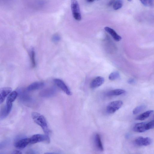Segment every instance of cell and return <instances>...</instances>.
Wrapping results in <instances>:
<instances>
[{
  "label": "cell",
  "instance_id": "cell-1",
  "mask_svg": "<svg viewBox=\"0 0 154 154\" xmlns=\"http://www.w3.org/2000/svg\"><path fill=\"white\" fill-rule=\"evenodd\" d=\"M31 117L34 122L41 127L45 134L49 136L50 130L47 120L43 116L39 113L34 112L32 113Z\"/></svg>",
  "mask_w": 154,
  "mask_h": 154
},
{
  "label": "cell",
  "instance_id": "cell-2",
  "mask_svg": "<svg viewBox=\"0 0 154 154\" xmlns=\"http://www.w3.org/2000/svg\"><path fill=\"white\" fill-rule=\"evenodd\" d=\"M30 143L35 144L40 142H45L49 143L50 139L49 136L46 135L37 134L34 135L30 138Z\"/></svg>",
  "mask_w": 154,
  "mask_h": 154
},
{
  "label": "cell",
  "instance_id": "cell-3",
  "mask_svg": "<svg viewBox=\"0 0 154 154\" xmlns=\"http://www.w3.org/2000/svg\"><path fill=\"white\" fill-rule=\"evenodd\" d=\"M123 104V102L121 100L112 101L108 105L107 112L109 114H113L119 110Z\"/></svg>",
  "mask_w": 154,
  "mask_h": 154
},
{
  "label": "cell",
  "instance_id": "cell-4",
  "mask_svg": "<svg viewBox=\"0 0 154 154\" xmlns=\"http://www.w3.org/2000/svg\"><path fill=\"white\" fill-rule=\"evenodd\" d=\"M71 9L73 17L77 21L81 20L82 17L79 4L76 1H73L71 3Z\"/></svg>",
  "mask_w": 154,
  "mask_h": 154
},
{
  "label": "cell",
  "instance_id": "cell-5",
  "mask_svg": "<svg viewBox=\"0 0 154 154\" xmlns=\"http://www.w3.org/2000/svg\"><path fill=\"white\" fill-rule=\"evenodd\" d=\"M18 93L16 91L11 92L9 95L6 100V107L9 113L11 112L12 107V103L17 98Z\"/></svg>",
  "mask_w": 154,
  "mask_h": 154
},
{
  "label": "cell",
  "instance_id": "cell-6",
  "mask_svg": "<svg viewBox=\"0 0 154 154\" xmlns=\"http://www.w3.org/2000/svg\"><path fill=\"white\" fill-rule=\"evenodd\" d=\"M54 82L58 87L67 95H72V93L70 89L63 81L59 79H55L54 80Z\"/></svg>",
  "mask_w": 154,
  "mask_h": 154
},
{
  "label": "cell",
  "instance_id": "cell-7",
  "mask_svg": "<svg viewBox=\"0 0 154 154\" xmlns=\"http://www.w3.org/2000/svg\"><path fill=\"white\" fill-rule=\"evenodd\" d=\"M12 89L10 87L0 88V105L4 101L5 98L11 92Z\"/></svg>",
  "mask_w": 154,
  "mask_h": 154
},
{
  "label": "cell",
  "instance_id": "cell-8",
  "mask_svg": "<svg viewBox=\"0 0 154 154\" xmlns=\"http://www.w3.org/2000/svg\"><path fill=\"white\" fill-rule=\"evenodd\" d=\"M56 89L53 87L47 88L43 90L40 93L41 97L44 98H49L52 97L56 93Z\"/></svg>",
  "mask_w": 154,
  "mask_h": 154
},
{
  "label": "cell",
  "instance_id": "cell-9",
  "mask_svg": "<svg viewBox=\"0 0 154 154\" xmlns=\"http://www.w3.org/2000/svg\"><path fill=\"white\" fill-rule=\"evenodd\" d=\"M152 142L151 139L149 137L144 138L140 137L135 140V143L139 146H147L151 144Z\"/></svg>",
  "mask_w": 154,
  "mask_h": 154
},
{
  "label": "cell",
  "instance_id": "cell-10",
  "mask_svg": "<svg viewBox=\"0 0 154 154\" xmlns=\"http://www.w3.org/2000/svg\"><path fill=\"white\" fill-rule=\"evenodd\" d=\"M105 79L100 76L96 77L91 83V87L92 88H97L101 86L104 82Z\"/></svg>",
  "mask_w": 154,
  "mask_h": 154
},
{
  "label": "cell",
  "instance_id": "cell-11",
  "mask_svg": "<svg viewBox=\"0 0 154 154\" xmlns=\"http://www.w3.org/2000/svg\"><path fill=\"white\" fill-rule=\"evenodd\" d=\"M30 143V138H24L19 140L16 142L15 146L19 149H23Z\"/></svg>",
  "mask_w": 154,
  "mask_h": 154
},
{
  "label": "cell",
  "instance_id": "cell-12",
  "mask_svg": "<svg viewBox=\"0 0 154 154\" xmlns=\"http://www.w3.org/2000/svg\"><path fill=\"white\" fill-rule=\"evenodd\" d=\"M44 85V83L43 82H35L32 83L28 86L27 91L28 92L35 91L43 88Z\"/></svg>",
  "mask_w": 154,
  "mask_h": 154
},
{
  "label": "cell",
  "instance_id": "cell-13",
  "mask_svg": "<svg viewBox=\"0 0 154 154\" xmlns=\"http://www.w3.org/2000/svg\"><path fill=\"white\" fill-rule=\"evenodd\" d=\"M146 123H140L136 124L133 128V130L138 132H143L147 130Z\"/></svg>",
  "mask_w": 154,
  "mask_h": 154
},
{
  "label": "cell",
  "instance_id": "cell-14",
  "mask_svg": "<svg viewBox=\"0 0 154 154\" xmlns=\"http://www.w3.org/2000/svg\"><path fill=\"white\" fill-rule=\"evenodd\" d=\"M105 30L109 34L113 39L117 41H119L122 39V37L119 35L113 29L108 27H105Z\"/></svg>",
  "mask_w": 154,
  "mask_h": 154
},
{
  "label": "cell",
  "instance_id": "cell-15",
  "mask_svg": "<svg viewBox=\"0 0 154 154\" xmlns=\"http://www.w3.org/2000/svg\"><path fill=\"white\" fill-rule=\"evenodd\" d=\"M94 140L95 145L98 149L100 151H103L104 150L103 147L99 134H95L94 138Z\"/></svg>",
  "mask_w": 154,
  "mask_h": 154
},
{
  "label": "cell",
  "instance_id": "cell-16",
  "mask_svg": "<svg viewBox=\"0 0 154 154\" xmlns=\"http://www.w3.org/2000/svg\"><path fill=\"white\" fill-rule=\"evenodd\" d=\"M126 93V91L122 89H116L108 92L107 93V95L108 96H119L123 95Z\"/></svg>",
  "mask_w": 154,
  "mask_h": 154
},
{
  "label": "cell",
  "instance_id": "cell-17",
  "mask_svg": "<svg viewBox=\"0 0 154 154\" xmlns=\"http://www.w3.org/2000/svg\"><path fill=\"white\" fill-rule=\"evenodd\" d=\"M153 110H150L147 111L138 116L136 119L139 120H143L148 118L151 114L153 113Z\"/></svg>",
  "mask_w": 154,
  "mask_h": 154
},
{
  "label": "cell",
  "instance_id": "cell-18",
  "mask_svg": "<svg viewBox=\"0 0 154 154\" xmlns=\"http://www.w3.org/2000/svg\"><path fill=\"white\" fill-rule=\"evenodd\" d=\"M9 113L5 105L3 106L0 110V120H3L8 116Z\"/></svg>",
  "mask_w": 154,
  "mask_h": 154
},
{
  "label": "cell",
  "instance_id": "cell-19",
  "mask_svg": "<svg viewBox=\"0 0 154 154\" xmlns=\"http://www.w3.org/2000/svg\"><path fill=\"white\" fill-rule=\"evenodd\" d=\"M30 55L32 67L34 68L36 66V63L35 59V52L33 48H32L30 51Z\"/></svg>",
  "mask_w": 154,
  "mask_h": 154
},
{
  "label": "cell",
  "instance_id": "cell-20",
  "mask_svg": "<svg viewBox=\"0 0 154 154\" xmlns=\"http://www.w3.org/2000/svg\"><path fill=\"white\" fill-rule=\"evenodd\" d=\"M120 74L118 72H114L111 73L109 76V79L112 81L116 80L120 78Z\"/></svg>",
  "mask_w": 154,
  "mask_h": 154
},
{
  "label": "cell",
  "instance_id": "cell-21",
  "mask_svg": "<svg viewBox=\"0 0 154 154\" xmlns=\"http://www.w3.org/2000/svg\"><path fill=\"white\" fill-rule=\"evenodd\" d=\"M123 1L121 0L114 1L113 4V7L115 10H117L120 9L122 6Z\"/></svg>",
  "mask_w": 154,
  "mask_h": 154
},
{
  "label": "cell",
  "instance_id": "cell-22",
  "mask_svg": "<svg viewBox=\"0 0 154 154\" xmlns=\"http://www.w3.org/2000/svg\"><path fill=\"white\" fill-rule=\"evenodd\" d=\"M146 107L144 105H140L137 106L135 108L133 111V114H136L144 110Z\"/></svg>",
  "mask_w": 154,
  "mask_h": 154
},
{
  "label": "cell",
  "instance_id": "cell-23",
  "mask_svg": "<svg viewBox=\"0 0 154 154\" xmlns=\"http://www.w3.org/2000/svg\"><path fill=\"white\" fill-rule=\"evenodd\" d=\"M154 127V121L152 120L148 123L146 124V128L147 130H151Z\"/></svg>",
  "mask_w": 154,
  "mask_h": 154
},
{
  "label": "cell",
  "instance_id": "cell-24",
  "mask_svg": "<svg viewBox=\"0 0 154 154\" xmlns=\"http://www.w3.org/2000/svg\"><path fill=\"white\" fill-rule=\"evenodd\" d=\"M140 1L144 5L146 6H152L153 5V1Z\"/></svg>",
  "mask_w": 154,
  "mask_h": 154
},
{
  "label": "cell",
  "instance_id": "cell-25",
  "mask_svg": "<svg viewBox=\"0 0 154 154\" xmlns=\"http://www.w3.org/2000/svg\"><path fill=\"white\" fill-rule=\"evenodd\" d=\"M11 154H22V153L20 151L16 150L13 152Z\"/></svg>",
  "mask_w": 154,
  "mask_h": 154
},
{
  "label": "cell",
  "instance_id": "cell-26",
  "mask_svg": "<svg viewBox=\"0 0 154 154\" xmlns=\"http://www.w3.org/2000/svg\"><path fill=\"white\" fill-rule=\"evenodd\" d=\"M135 82V81L134 79H130L128 81V83L130 84H133Z\"/></svg>",
  "mask_w": 154,
  "mask_h": 154
},
{
  "label": "cell",
  "instance_id": "cell-27",
  "mask_svg": "<svg viewBox=\"0 0 154 154\" xmlns=\"http://www.w3.org/2000/svg\"><path fill=\"white\" fill-rule=\"evenodd\" d=\"M59 36H58L57 35L55 36L53 38V39H54V41H59Z\"/></svg>",
  "mask_w": 154,
  "mask_h": 154
},
{
  "label": "cell",
  "instance_id": "cell-28",
  "mask_svg": "<svg viewBox=\"0 0 154 154\" xmlns=\"http://www.w3.org/2000/svg\"><path fill=\"white\" fill-rule=\"evenodd\" d=\"M26 154H34V152L32 151H29Z\"/></svg>",
  "mask_w": 154,
  "mask_h": 154
},
{
  "label": "cell",
  "instance_id": "cell-29",
  "mask_svg": "<svg viewBox=\"0 0 154 154\" xmlns=\"http://www.w3.org/2000/svg\"><path fill=\"white\" fill-rule=\"evenodd\" d=\"M44 154H59L57 153H44Z\"/></svg>",
  "mask_w": 154,
  "mask_h": 154
},
{
  "label": "cell",
  "instance_id": "cell-30",
  "mask_svg": "<svg viewBox=\"0 0 154 154\" xmlns=\"http://www.w3.org/2000/svg\"><path fill=\"white\" fill-rule=\"evenodd\" d=\"M94 1H92V0H88V1H87V2L89 3H92Z\"/></svg>",
  "mask_w": 154,
  "mask_h": 154
}]
</instances>
